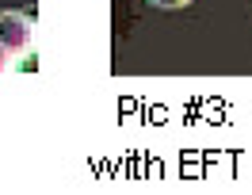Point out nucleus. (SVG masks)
<instances>
[{"mask_svg": "<svg viewBox=\"0 0 252 195\" xmlns=\"http://www.w3.org/2000/svg\"><path fill=\"white\" fill-rule=\"evenodd\" d=\"M34 54V19L27 12H0V73L19 69Z\"/></svg>", "mask_w": 252, "mask_h": 195, "instance_id": "f257e3e1", "label": "nucleus"}, {"mask_svg": "<svg viewBox=\"0 0 252 195\" xmlns=\"http://www.w3.org/2000/svg\"><path fill=\"white\" fill-rule=\"evenodd\" d=\"M149 4H157V8H188L191 0H149Z\"/></svg>", "mask_w": 252, "mask_h": 195, "instance_id": "f03ea898", "label": "nucleus"}]
</instances>
